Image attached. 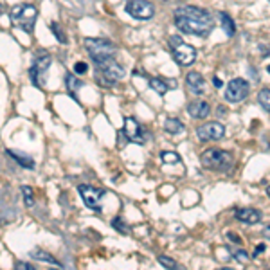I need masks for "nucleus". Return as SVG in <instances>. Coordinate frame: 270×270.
Instances as JSON below:
<instances>
[{"label":"nucleus","instance_id":"nucleus-1","mask_svg":"<svg viewBox=\"0 0 270 270\" xmlns=\"http://www.w3.org/2000/svg\"><path fill=\"white\" fill-rule=\"evenodd\" d=\"M175 25L186 35L206 38L214 27L212 15L198 6H180L175 9Z\"/></svg>","mask_w":270,"mask_h":270},{"label":"nucleus","instance_id":"nucleus-2","mask_svg":"<svg viewBox=\"0 0 270 270\" xmlns=\"http://www.w3.org/2000/svg\"><path fill=\"white\" fill-rule=\"evenodd\" d=\"M232 153L218 148H209L202 153V166L212 171H229L232 168Z\"/></svg>","mask_w":270,"mask_h":270},{"label":"nucleus","instance_id":"nucleus-3","mask_svg":"<svg viewBox=\"0 0 270 270\" xmlns=\"http://www.w3.org/2000/svg\"><path fill=\"white\" fill-rule=\"evenodd\" d=\"M36 17H38V11H36L35 6H29V4H18L11 9V20L13 24L24 29L25 33H33L35 29V22Z\"/></svg>","mask_w":270,"mask_h":270},{"label":"nucleus","instance_id":"nucleus-4","mask_svg":"<svg viewBox=\"0 0 270 270\" xmlns=\"http://www.w3.org/2000/svg\"><path fill=\"white\" fill-rule=\"evenodd\" d=\"M83 45L87 47V51L90 53V58L94 61L103 58H114L117 53L116 43H112L110 40H105V38H87L83 41Z\"/></svg>","mask_w":270,"mask_h":270},{"label":"nucleus","instance_id":"nucleus-5","mask_svg":"<svg viewBox=\"0 0 270 270\" xmlns=\"http://www.w3.org/2000/svg\"><path fill=\"white\" fill-rule=\"evenodd\" d=\"M51 63H53L51 54H49L47 51H38L35 61H33V67L29 69V77L35 87H38V88L43 87V83H45L43 79H45V74H47Z\"/></svg>","mask_w":270,"mask_h":270},{"label":"nucleus","instance_id":"nucleus-6","mask_svg":"<svg viewBox=\"0 0 270 270\" xmlns=\"http://www.w3.org/2000/svg\"><path fill=\"white\" fill-rule=\"evenodd\" d=\"M170 45L173 49V58H175V61L178 65L188 67V65L194 63V59H196V49L193 45L184 43V40L180 36H171Z\"/></svg>","mask_w":270,"mask_h":270},{"label":"nucleus","instance_id":"nucleus-7","mask_svg":"<svg viewBox=\"0 0 270 270\" xmlns=\"http://www.w3.org/2000/svg\"><path fill=\"white\" fill-rule=\"evenodd\" d=\"M97 67V76L105 79L106 83H116L124 77V69L114 58H103L94 61Z\"/></svg>","mask_w":270,"mask_h":270},{"label":"nucleus","instance_id":"nucleus-8","mask_svg":"<svg viewBox=\"0 0 270 270\" xmlns=\"http://www.w3.org/2000/svg\"><path fill=\"white\" fill-rule=\"evenodd\" d=\"M77 191L81 194V200L85 202V206L88 209H92L96 212H101V198L105 196V189L94 188V186H88V184H81L77 186Z\"/></svg>","mask_w":270,"mask_h":270},{"label":"nucleus","instance_id":"nucleus-9","mask_svg":"<svg viewBox=\"0 0 270 270\" xmlns=\"http://www.w3.org/2000/svg\"><path fill=\"white\" fill-rule=\"evenodd\" d=\"M126 13L137 20H150L155 17V6L150 0H130L126 4Z\"/></svg>","mask_w":270,"mask_h":270},{"label":"nucleus","instance_id":"nucleus-10","mask_svg":"<svg viewBox=\"0 0 270 270\" xmlns=\"http://www.w3.org/2000/svg\"><path fill=\"white\" fill-rule=\"evenodd\" d=\"M251 92V85L243 77H236L227 85V92H225V99L229 103H240L249 96Z\"/></svg>","mask_w":270,"mask_h":270},{"label":"nucleus","instance_id":"nucleus-11","mask_svg":"<svg viewBox=\"0 0 270 270\" xmlns=\"http://www.w3.org/2000/svg\"><path fill=\"white\" fill-rule=\"evenodd\" d=\"M223 135H225V126L218 121H211L196 128V137L200 141H220Z\"/></svg>","mask_w":270,"mask_h":270},{"label":"nucleus","instance_id":"nucleus-12","mask_svg":"<svg viewBox=\"0 0 270 270\" xmlns=\"http://www.w3.org/2000/svg\"><path fill=\"white\" fill-rule=\"evenodd\" d=\"M124 134H126L130 142H137V144H142V142H144V132H142V126L137 123L134 117L124 119Z\"/></svg>","mask_w":270,"mask_h":270},{"label":"nucleus","instance_id":"nucleus-13","mask_svg":"<svg viewBox=\"0 0 270 270\" xmlns=\"http://www.w3.org/2000/svg\"><path fill=\"white\" fill-rule=\"evenodd\" d=\"M236 218L243 223L256 225V223L261 222L263 214H261V211H258V209H252V207H243V209H238V211H236Z\"/></svg>","mask_w":270,"mask_h":270},{"label":"nucleus","instance_id":"nucleus-14","mask_svg":"<svg viewBox=\"0 0 270 270\" xmlns=\"http://www.w3.org/2000/svg\"><path fill=\"white\" fill-rule=\"evenodd\" d=\"M188 112L189 116L194 119H206L209 114H211V106H209V103H206V101H193V103H189L188 105Z\"/></svg>","mask_w":270,"mask_h":270},{"label":"nucleus","instance_id":"nucleus-15","mask_svg":"<svg viewBox=\"0 0 270 270\" xmlns=\"http://www.w3.org/2000/svg\"><path fill=\"white\" fill-rule=\"evenodd\" d=\"M186 83H188V87L193 90L194 94H200L204 90V87H206V79L198 72H189L186 76Z\"/></svg>","mask_w":270,"mask_h":270},{"label":"nucleus","instance_id":"nucleus-16","mask_svg":"<svg viewBox=\"0 0 270 270\" xmlns=\"http://www.w3.org/2000/svg\"><path fill=\"white\" fill-rule=\"evenodd\" d=\"M7 155L11 157V159H15L18 162V164L22 166V168H25V170H35V160L31 159V157H27V155H22L20 152H13V150H7Z\"/></svg>","mask_w":270,"mask_h":270},{"label":"nucleus","instance_id":"nucleus-17","mask_svg":"<svg viewBox=\"0 0 270 270\" xmlns=\"http://www.w3.org/2000/svg\"><path fill=\"white\" fill-rule=\"evenodd\" d=\"M150 85H152V88L155 90V92H159V96H164L168 90H170L171 87L175 88L176 83H166V79H160V77H153V79H150Z\"/></svg>","mask_w":270,"mask_h":270},{"label":"nucleus","instance_id":"nucleus-18","mask_svg":"<svg viewBox=\"0 0 270 270\" xmlns=\"http://www.w3.org/2000/svg\"><path fill=\"white\" fill-rule=\"evenodd\" d=\"M164 130L168 132V134L176 135V134H180V132H184V124H182V121H180V119L168 117L164 121Z\"/></svg>","mask_w":270,"mask_h":270},{"label":"nucleus","instance_id":"nucleus-19","mask_svg":"<svg viewBox=\"0 0 270 270\" xmlns=\"http://www.w3.org/2000/svg\"><path fill=\"white\" fill-rule=\"evenodd\" d=\"M65 85H67V90H69V94H71L74 99H77V97H76V90L79 87H83L81 79H79V77H76L74 74H67V76H65Z\"/></svg>","mask_w":270,"mask_h":270},{"label":"nucleus","instance_id":"nucleus-20","mask_svg":"<svg viewBox=\"0 0 270 270\" xmlns=\"http://www.w3.org/2000/svg\"><path fill=\"white\" fill-rule=\"evenodd\" d=\"M33 259H38V261H45V263H51V265H58V267H61V263H59L58 259L53 258L51 254L43 252V251H40V249H35V251H31L29 254Z\"/></svg>","mask_w":270,"mask_h":270},{"label":"nucleus","instance_id":"nucleus-21","mask_svg":"<svg viewBox=\"0 0 270 270\" xmlns=\"http://www.w3.org/2000/svg\"><path fill=\"white\" fill-rule=\"evenodd\" d=\"M220 18H222V27L225 31V35L227 36H232L236 33V27H234V22H232V18L227 15V13H220Z\"/></svg>","mask_w":270,"mask_h":270},{"label":"nucleus","instance_id":"nucleus-22","mask_svg":"<svg viewBox=\"0 0 270 270\" xmlns=\"http://www.w3.org/2000/svg\"><path fill=\"white\" fill-rule=\"evenodd\" d=\"M258 101H259V105L263 106V110L270 112V88H263V90H259Z\"/></svg>","mask_w":270,"mask_h":270},{"label":"nucleus","instance_id":"nucleus-23","mask_svg":"<svg viewBox=\"0 0 270 270\" xmlns=\"http://www.w3.org/2000/svg\"><path fill=\"white\" fill-rule=\"evenodd\" d=\"M160 160L164 164H173V162H180V155L175 152H162L160 153Z\"/></svg>","mask_w":270,"mask_h":270},{"label":"nucleus","instance_id":"nucleus-24","mask_svg":"<svg viewBox=\"0 0 270 270\" xmlns=\"http://www.w3.org/2000/svg\"><path fill=\"white\" fill-rule=\"evenodd\" d=\"M51 31H53V35L56 36V40H58L59 43H67V35H65L63 29H61V27H59L56 22H53V24H51Z\"/></svg>","mask_w":270,"mask_h":270},{"label":"nucleus","instance_id":"nucleus-25","mask_svg":"<svg viewBox=\"0 0 270 270\" xmlns=\"http://www.w3.org/2000/svg\"><path fill=\"white\" fill-rule=\"evenodd\" d=\"M112 227H114V229H117L119 232H123V234H128V231H130L121 216H116L114 220H112Z\"/></svg>","mask_w":270,"mask_h":270},{"label":"nucleus","instance_id":"nucleus-26","mask_svg":"<svg viewBox=\"0 0 270 270\" xmlns=\"http://www.w3.org/2000/svg\"><path fill=\"white\" fill-rule=\"evenodd\" d=\"M22 193H24V202L27 207H33L35 206V196H33V189L27 188V186H22Z\"/></svg>","mask_w":270,"mask_h":270},{"label":"nucleus","instance_id":"nucleus-27","mask_svg":"<svg viewBox=\"0 0 270 270\" xmlns=\"http://www.w3.org/2000/svg\"><path fill=\"white\" fill-rule=\"evenodd\" d=\"M159 263L164 267V269H180L178 267V263H176L175 259H171V258H168V256H159Z\"/></svg>","mask_w":270,"mask_h":270},{"label":"nucleus","instance_id":"nucleus-28","mask_svg":"<svg viewBox=\"0 0 270 270\" xmlns=\"http://www.w3.org/2000/svg\"><path fill=\"white\" fill-rule=\"evenodd\" d=\"M234 259L238 261V263L245 265L247 261H249V256H247L245 251H236V252H234Z\"/></svg>","mask_w":270,"mask_h":270},{"label":"nucleus","instance_id":"nucleus-29","mask_svg":"<svg viewBox=\"0 0 270 270\" xmlns=\"http://www.w3.org/2000/svg\"><path fill=\"white\" fill-rule=\"evenodd\" d=\"M88 71V65L85 63V61H77L76 65H74V72L76 74H87Z\"/></svg>","mask_w":270,"mask_h":270},{"label":"nucleus","instance_id":"nucleus-30","mask_svg":"<svg viewBox=\"0 0 270 270\" xmlns=\"http://www.w3.org/2000/svg\"><path fill=\"white\" fill-rule=\"evenodd\" d=\"M17 269L20 270H35V267L31 263H25V261H17Z\"/></svg>","mask_w":270,"mask_h":270},{"label":"nucleus","instance_id":"nucleus-31","mask_svg":"<svg viewBox=\"0 0 270 270\" xmlns=\"http://www.w3.org/2000/svg\"><path fill=\"white\" fill-rule=\"evenodd\" d=\"M263 251H265V245H258L256 247V251H254V254H252V258H258L259 252H263Z\"/></svg>","mask_w":270,"mask_h":270},{"label":"nucleus","instance_id":"nucleus-32","mask_svg":"<svg viewBox=\"0 0 270 270\" xmlns=\"http://www.w3.org/2000/svg\"><path fill=\"white\" fill-rule=\"evenodd\" d=\"M263 238H265V240H269V241H270V223L263 229Z\"/></svg>","mask_w":270,"mask_h":270},{"label":"nucleus","instance_id":"nucleus-33","mask_svg":"<svg viewBox=\"0 0 270 270\" xmlns=\"http://www.w3.org/2000/svg\"><path fill=\"white\" fill-rule=\"evenodd\" d=\"M212 85H214V87H216V88H222L223 83H222V79H220V77L214 76V77H212Z\"/></svg>","mask_w":270,"mask_h":270},{"label":"nucleus","instance_id":"nucleus-34","mask_svg":"<svg viewBox=\"0 0 270 270\" xmlns=\"http://www.w3.org/2000/svg\"><path fill=\"white\" fill-rule=\"evenodd\" d=\"M229 238H232V241H234V243H241V240L236 234H231V232H229Z\"/></svg>","mask_w":270,"mask_h":270},{"label":"nucleus","instance_id":"nucleus-35","mask_svg":"<svg viewBox=\"0 0 270 270\" xmlns=\"http://www.w3.org/2000/svg\"><path fill=\"white\" fill-rule=\"evenodd\" d=\"M267 194H269V198H270V186L267 188Z\"/></svg>","mask_w":270,"mask_h":270},{"label":"nucleus","instance_id":"nucleus-36","mask_svg":"<svg viewBox=\"0 0 270 270\" xmlns=\"http://www.w3.org/2000/svg\"><path fill=\"white\" fill-rule=\"evenodd\" d=\"M267 71H269V72H270V65H269V69H267Z\"/></svg>","mask_w":270,"mask_h":270},{"label":"nucleus","instance_id":"nucleus-37","mask_svg":"<svg viewBox=\"0 0 270 270\" xmlns=\"http://www.w3.org/2000/svg\"><path fill=\"white\" fill-rule=\"evenodd\" d=\"M0 9H2V2H0Z\"/></svg>","mask_w":270,"mask_h":270}]
</instances>
